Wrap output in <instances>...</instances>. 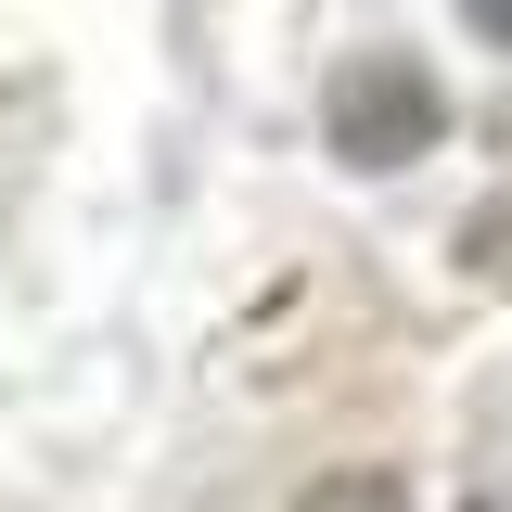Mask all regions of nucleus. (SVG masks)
I'll return each instance as SVG.
<instances>
[{
  "mask_svg": "<svg viewBox=\"0 0 512 512\" xmlns=\"http://www.w3.org/2000/svg\"><path fill=\"white\" fill-rule=\"evenodd\" d=\"M333 141H346L359 167H410V154L436 141V77H423L410 52L346 64V77H333Z\"/></svg>",
  "mask_w": 512,
  "mask_h": 512,
  "instance_id": "1",
  "label": "nucleus"
},
{
  "mask_svg": "<svg viewBox=\"0 0 512 512\" xmlns=\"http://www.w3.org/2000/svg\"><path fill=\"white\" fill-rule=\"evenodd\" d=\"M474 13H487V26H500V39H512V0H474Z\"/></svg>",
  "mask_w": 512,
  "mask_h": 512,
  "instance_id": "2",
  "label": "nucleus"
}]
</instances>
